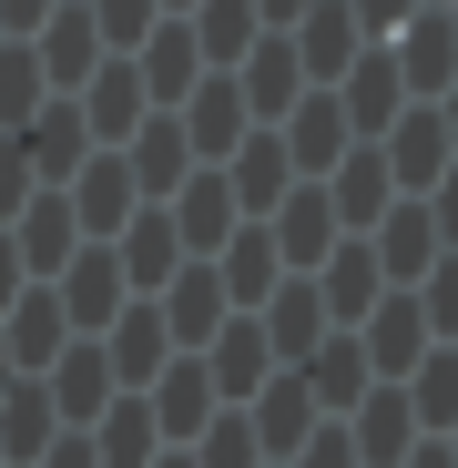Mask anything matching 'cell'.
<instances>
[{
  "instance_id": "obj_1",
  "label": "cell",
  "mask_w": 458,
  "mask_h": 468,
  "mask_svg": "<svg viewBox=\"0 0 458 468\" xmlns=\"http://www.w3.org/2000/svg\"><path fill=\"white\" fill-rule=\"evenodd\" d=\"M122 61H133V82H143V102H153V112H174V102H184V92L204 82V51H194L184 11H164V21H153V31H143V41H133Z\"/></svg>"
},
{
  "instance_id": "obj_2",
  "label": "cell",
  "mask_w": 458,
  "mask_h": 468,
  "mask_svg": "<svg viewBox=\"0 0 458 468\" xmlns=\"http://www.w3.org/2000/svg\"><path fill=\"white\" fill-rule=\"evenodd\" d=\"M326 92H336V112H346V133H357V143H377V133H388V122L408 112V82H398L388 41H367V51H357V61L336 71Z\"/></svg>"
},
{
  "instance_id": "obj_3",
  "label": "cell",
  "mask_w": 458,
  "mask_h": 468,
  "mask_svg": "<svg viewBox=\"0 0 458 468\" xmlns=\"http://www.w3.org/2000/svg\"><path fill=\"white\" fill-rule=\"evenodd\" d=\"M11 143H21L31 184H51V194H61L71 174L92 164V133H82V102H71V92H51V102H41V112H31V122L11 133Z\"/></svg>"
},
{
  "instance_id": "obj_4",
  "label": "cell",
  "mask_w": 458,
  "mask_h": 468,
  "mask_svg": "<svg viewBox=\"0 0 458 468\" xmlns=\"http://www.w3.org/2000/svg\"><path fill=\"white\" fill-rule=\"evenodd\" d=\"M214 265V285H224V305H235V316H255V305L285 285V255H275V234H265V214H245L235 234H224V245L204 255Z\"/></svg>"
},
{
  "instance_id": "obj_5",
  "label": "cell",
  "mask_w": 458,
  "mask_h": 468,
  "mask_svg": "<svg viewBox=\"0 0 458 468\" xmlns=\"http://www.w3.org/2000/svg\"><path fill=\"white\" fill-rule=\"evenodd\" d=\"M51 295H61V316H71V336H102L122 305H133V285H122V255L112 245H82L61 275H51Z\"/></svg>"
},
{
  "instance_id": "obj_6",
  "label": "cell",
  "mask_w": 458,
  "mask_h": 468,
  "mask_svg": "<svg viewBox=\"0 0 458 468\" xmlns=\"http://www.w3.org/2000/svg\"><path fill=\"white\" fill-rule=\"evenodd\" d=\"M133 398L153 408V438H164V448H194L204 428H214V377H204V356H174L164 377H153V387H133Z\"/></svg>"
},
{
  "instance_id": "obj_7",
  "label": "cell",
  "mask_w": 458,
  "mask_h": 468,
  "mask_svg": "<svg viewBox=\"0 0 458 468\" xmlns=\"http://www.w3.org/2000/svg\"><path fill=\"white\" fill-rule=\"evenodd\" d=\"M346 336L367 346V377H408V367H418V356L438 346V336H428V316H418V295H408V285H388V295H377V305H367V316L346 326Z\"/></svg>"
},
{
  "instance_id": "obj_8",
  "label": "cell",
  "mask_w": 458,
  "mask_h": 468,
  "mask_svg": "<svg viewBox=\"0 0 458 468\" xmlns=\"http://www.w3.org/2000/svg\"><path fill=\"white\" fill-rule=\"evenodd\" d=\"M336 428H346L357 468H398V458L418 448V408H408V387H398V377H377V387H367V398H357Z\"/></svg>"
},
{
  "instance_id": "obj_9",
  "label": "cell",
  "mask_w": 458,
  "mask_h": 468,
  "mask_svg": "<svg viewBox=\"0 0 458 468\" xmlns=\"http://www.w3.org/2000/svg\"><path fill=\"white\" fill-rule=\"evenodd\" d=\"M377 164H388V184H398V194H428V184L458 164V153H448V122H438V102H408L388 133H377Z\"/></svg>"
},
{
  "instance_id": "obj_10",
  "label": "cell",
  "mask_w": 458,
  "mask_h": 468,
  "mask_svg": "<svg viewBox=\"0 0 458 468\" xmlns=\"http://www.w3.org/2000/svg\"><path fill=\"white\" fill-rule=\"evenodd\" d=\"M61 204H71V224H82V245H112V234L143 214V194H133V164H122V153H92V164L61 184Z\"/></svg>"
},
{
  "instance_id": "obj_11",
  "label": "cell",
  "mask_w": 458,
  "mask_h": 468,
  "mask_svg": "<svg viewBox=\"0 0 458 468\" xmlns=\"http://www.w3.org/2000/svg\"><path fill=\"white\" fill-rule=\"evenodd\" d=\"M174 122H184V143H194V164H224V153L255 133V112H245V92H235V71H204V82L174 102Z\"/></svg>"
},
{
  "instance_id": "obj_12",
  "label": "cell",
  "mask_w": 458,
  "mask_h": 468,
  "mask_svg": "<svg viewBox=\"0 0 458 468\" xmlns=\"http://www.w3.org/2000/svg\"><path fill=\"white\" fill-rule=\"evenodd\" d=\"M0 234H11V255H21V275H31V285H51L71 255H82V224H71V204H61L51 184H41L11 224H0Z\"/></svg>"
},
{
  "instance_id": "obj_13",
  "label": "cell",
  "mask_w": 458,
  "mask_h": 468,
  "mask_svg": "<svg viewBox=\"0 0 458 468\" xmlns=\"http://www.w3.org/2000/svg\"><path fill=\"white\" fill-rule=\"evenodd\" d=\"M102 346V367H112V387H153V377H164L174 367V336H164V305H153V295H133L122 305V316L92 336Z\"/></svg>"
},
{
  "instance_id": "obj_14",
  "label": "cell",
  "mask_w": 458,
  "mask_h": 468,
  "mask_svg": "<svg viewBox=\"0 0 458 468\" xmlns=\"http://www.w3.org/2000/svg\"><path fill=\"white\" fill-rule=\"evenodd\" d=\"M41 398H51V418H61V428H92V418L122 398V387H112V367H102V346H92V336H71V346L41 367Z\"/></svg>"
},
{
  "instance_id": "obj_15",
  "label": "cell",
  "mask_w": 458,
  "mask_h": 468,
  "mask_svg": "<svg viewBox=\"0 0 458 468\" xmlns=\"http://www.w3.org/2000/svg\"><path fill=\"white\" fill-rule=\"evenodd\" d=\"M265 234H275L285 275H316V265L336 255V204H326V184H285V204L265 214Z\"/></svg>"
},
{
  "instance_id": "obj_16",
  "label": "cell",
  "mask_w": 458,
  "mask_h": 468,
  "mask_svg": "<svg viewBox=\"0 0 458 468\" xmlns=\"http://www.w3.org/2000/svg\"><path fill=\"white\" fill-rule=\"evenodd\" d=\"M316 418H326V408L305 398V377H295V367H275L255 398H245V428H255V448H265V458H295L305 438H316Z\"/></svg>"
},
{
  "instance_id": "obj_17",
  "label": "cell",
  "mask_w": 458,
  "mask_h": 468,
  "mask_svg": "<svg viewBox=\"0 0 458 468\" xmlns=\"http://www.w3.org/2000/svg\"><path fill=\"white\" fill-rule=\"evenodd\" d=\"M235 92H245V112H255V122H285V112L305 102V61H295V41H285V31H255V51L235 61Z\"/></svg>"
},
{
  "instance_id": "obj_18",
  "label": "cell",
  "mask_w": 458,
  "mask_h": 468,
  "mask_svg": "<svg viewBox=\"0 0 458 468\" xmlns=\"http://www.w3.org/2000/svg\"><path fill=\"white\" fill-rule=\"evenodd\" d=\"M31 61H41V82H51V92H82V82H92V61H112V51H102V31H92L82 0H61V11L31 31Z\"/></svg>"
},
{
  "instance_id": "obj_19",
  "label": "cell",
  "mask_w": 458,
  "mask_h": 468,
  "mask_svg": "<svg viewBox=\"0 0 458 468\" xmlns=\"http://www.w3.org/2000/svg\"><path fill=\"white\" fill-rule=\"evenodd\" d=\"M285 41H295V61H305V92H326L336 71L367 51V31L346 21V0H305V11L285 21Z\"/></svg>"
},
{
  "instance_id": "obj_20",
  "label": "cell",
  "mask_w": 458,
  "mask_h": 468,
  "mask_svg": "<svg viewBox=\"0 0 458 468\" xmlns=\"http://www.w3.org/2000/svg\"><path fill=\"white\" fill-rule=\"evenodd\" d=\"M71 102H82V133H92V153H122V143H133V122L153 112V102H143V82H133V61H122V51H112V61H92V82H82V92H71Z\"/></svg>"
},
{
  "instance_id": "obj_21",
  "label": "cell",
  "mask_w": 458,
  "mask_h": 468,
  "mask_svg": "<svg viewBox=\"0 0 458 468\" xmlns=\"http://www.w3.org/2000/svg\"><path fill=\"white\" fill-rule=\"evenodd\" d=\"M255 326H265V346H275V367H295V356H316L336 326H326V295H316V275H285L265 305H255Z\"/></svg>"
},
{
  "instance_id": "obj_22",
  "label": "cell",
  "mask_w": 458,
  "mask_h": 468,
  "mask_svg": "<svg viewBox=\"0 0 458 468\" xmlns=\"http://www.w3.org/2000/svg\"><path fill=\"white\" fill-rule=\"evenodd\" d=\"M275 143H285V164H295V184H316V174H336V153L357 143L346 133V112H336V92H305L285 122H265Z\"/></svg>"
},
{
  "instance_id": "obj_23",
  "label": "cell",
  "mask_w": 458,
  "mask_h": 468,
  "mask_svg": "<svg viewBox=\"0 0 458 468\" xmlns=\"http://www.w3.org/2000/svg\"><path fill=\"white\" fill-rule=\"evenodd\" d=\"M367 245H377V275H388V285H418V275H428V265L448 255V245H438V224H428V204H418V194H398L388 214H377V224H367Z\"/></svg>"
},
{
  "instance_id": "obj_24",
  "label": "cell",
  "mask_w": 458,
  "mask_h": 468,
  "mask_svg": "<svg viewBox=\"0 0 458 468\" xmlns=\"http://www.w3.org/2000/svg\"><path fill=\"white\" fill-rule=\"evenodd\" d=\"M204 377H214V398H224V408H245L255 387L275 377V346H265V326H255V316H224V326L204 336Z\"/></svg>"
},
{
  "instance_id": "obj_25",
  "label": "cell",
  "mask_w": 458,
  "mask_h": 468,
  "mask_svg": "<svg viewBox=\"0 0 458 468\" xmlns=\"http://www.w3.org/2000/svg\"><path fill=\"white\" fill-rule=\"evenodd\" d=\"M0 346H11V367H21V377H41V367L71 346V316H61V295H51V285H21L11 305H0Z\"/></svg>"
},
{
  "instance_id": "obj_26",
  "label": "cell",
  "mask_w": 458,
  "mask_h": 468,
  "mask_svg": "<svg viewBox=\"0 0 458 468\" xmlns=\"http://www.w3.org/2000/svg\"><path fill=\"white\" fill-rule=\"evenodd\" d=\"M153 305H164V336H174V356H204V336H214L224 316H235V305H224V285H214V265H204V255H194V265H174V285L153 295Z\"/></svg>"
},
{
  "instance_id": "obj_27",
  "label": "cell",
  "mask_w": 458,
  "mask_h": 468,
  "mask_svg": "<svg viewBox=\"0 0 458 468\" xmlns=\"http://www.w3.org/2000/svg\"><path fill=\"white\" fill-rule=\"evenodd\" d=\"M388 61H398L408 102H438V92L458 82V31H448V11H418V21L388 41Z\"/></svg>"
},
{
  "instance_id": "obj_28",
  "label": "cell",
  "mask_w": 458,
  "mask_h": 468,
  "mask_svg": "<svg viewBox=\"0 0 458 468\" xmlns=\"http://www.w3.org/2000/svg\"><path fill=\"white\" fill-rule=\"evenodd\" d=\"M112 255H122V285H133V295H164V285H174V265H194L164 204H143V214L112 234Z\"/></svg>"
},
{
  "instance_id": "obj_29",
  "label": "cell",
  "mask_w": 458,
  "mask_h": 468,
  "mask_svg": "<svg viewBox=\"0 0 458 468\" xmlns=\"http://www.w3.org/2000/svg\"><path fill=\"white\" fill-rule=\"evenodd\" d=\"M214 174H224V194H235V214H275V204H285V184H295V164H285V143H275L265 122H255V133H245L235 153H224Z\"/></svg>"
},
{
  "instance_id": "obj_30",
  "label": "cell",
  "mask_w": 458,
  "mask_h": 468,
  "mask_svg": "<svg viewBox=\"0 0 458 468\" xmlns=\"http://www.w3.org/2000/svg\"><path fill=\"white\" fill-rule=\"evenodd\" d=\"M316 184H326V204H336V234H367L377 214L398 204L388 164H377V143H346V153H336V174H316Z\"/></svg>"
},
{
  "instance_id": "obj_31",
  "label": "cell",
  "mask_w": 458,
  "mask_h": 468,
  "mask_svg": "<svg viewBox=\"0 0 458 468\" xmlns=\"http://www.w3.org/2000/svg\"><path fill=\"white\" fill-rule=\"evenodd\" d=\"M164 214H174V234H184V255H214L224 234H235L245 214H235V194H224V174L214 164H194L174 194H164Z\"/></svg>"
},
{
  "instance_id": "obj_32",
  "label": "cell",
  "mask_w": 458,
  "mask_h": 468,
  "mask_svg": "<svg viewBox=\"0 0 458 468\" xmlns=\"http://www.w3.org/2000/svg\"><path fill=\"white\" fill-rule=\"evenodd\" d=\"M122 164H133V194H143V204H164V194L194 174V143H184V122H174V112H143V122H133V143H122Z\"/></svg>"
},
{
  "instance_id": "obj_33",
  "label": "cell",
  "mask_w": 458,
  "mask_h": 468,
  "mask_svg": "<svg viewBox=\"0 0 458 468\" xmlns=\"http://www.w3.org/2000/svg\"><path fill=\"white\" fill-rule=\"evenodd\" d=\"M316 295H326V326H357L377 295H388V275H377V245L367 234H336V255L316 265Z\"/></svg>"
},
{
  "instance_id": "obj_34",
  "label": "cell",
  "mask_w": 458,
  "mask_h": 468,
  "mask_svg": "<svg viewBox=\"0 0 458 468\" xmlns=\"http://www.w3.org/2000/svg\"><path fill=\"white\" fill-rule=\"evenodd\" d=\"M295 377H305V398H316L326 418H346V408L367 398V387H377V377H367V346H357L346 326H336V336H326L316 356H295Z\"/></svg>"
},
{
  "instance_id": "obj_35",
  "label": "cell",
  "mask_w": 458,
  "mask_h": 468,
  "mask_svg": "<svg viewBox=\"0 0 458 468\" xmlns=\"http://www.w3.org/2000/svg\"><path fill=\"white\" fill-rule=\"evenodd\" d=\"M82 438H92V458H102V468H153V458H164V438H153V408L133 398V387H122V398H112Z\"/></svg>"
},
{
  "instance_id": "obj_36",
  "label": "cell",
  "mask_w": 458,
  "mask_h": 468,
  "mask_svg": "<svg viewBox=\"0 0 458 468\" xmlns=\"http://www.w3.org/2000/svg\"><path fill=\"white\" fill-rule=\"evenodd\" d=\"M184 31H194V51H204V71H235L245 51H255V0H194L184 11Z\"/></svg>"
},
{
  "instance_id": "obj_37",
  "label": "cell",
  "mask_w": 458,
  "mask_h": 468,
  "mask_svg": "<svg viewBox=\"0 0 458 468\" xmlns=\"http://www.w3.org/2000/svg\"><path fill=\"white\" fill-rule=\"evenodd\" d=\"M51 438H61V418H51V398H41V377H21L11 398H0V468H31Z\"/></svg>"
},
{
  "instance_id": "obj_38",
  "label": "cell",
  "mask_w": 458,
  "mask_h": 468,
  "mask_svg": "<svg viewBox=\"0 0 458 468\" xmlns=\"http://www.w3.org/2000/svg\"><path fill=\"white\" fill-rule=\"evenodd\" d=\"M398 387H408V408H418V438H448L458 428V346H428Z\"/></svg>"
},
{
  "instance_id": "obj_39",
  "label": "cell",
  "mask_w": 458,
  "mask_h": 468,
  "mask_svg": "<svg viewBox=\"0 0 458 468\" xmlns=\"http://www.w3.org/2000/svg\"><path fill=\"white\" fill-rule=\"evenodd\" d=\"M51 102V82H41V61H31V41H0V133H21L31 112Z\"/></svg>"
},
{
  "instance_id": "obj_40",
  "label": "cell",
  "mask_w": 458,
  "mask_h": 468,
  "mask_svg": "<svg viewBox=\"0 0 458 468\" xmlns=\"http://www.w3.org/2000/svg\"><path fill=\"white\" fill-rule=\"evenodd\" d=\"M194 468H265V448H255L245 408H214V428L194 438Z\"/></svg>"
},
{
  "instance_id": "obj_41",
  "label": "cell",
  "mask_w": 458,
  "mask_h": 468,
  "mask_svg": "<svg viewBox=\"0 0 458 468\" xmlns=\"http://www.w3.org/2000/svg\"><path fill=\"white\" fill-rule=\"evenodd\" d=\"M408 295H418L428 336H438V346H458V255H438V265H428V275H418Z\"/></svg>"
},
{
  "instance_id": "obj_42",
  "label": "cell",
  "mask_w": 458,
  "mask_h": 468,
  "mask_svg": "<svg viewBox=\"0 0 458 468\" xmlns=\"http://www.w3.org/2000/svg\"><path fill=\"white\" fill-rule=\"evenodd\" d=\"M92 11V31H102V51H133L153 21H164V0H82Z\"/></svg>"
},
{
  "instance_id": "obj_43",
  "label": "cell",
  "mask_w": 458,
  "mask_h": 468,
  "mask_svg": "<svg viewBox=\"0 0 458 468\" xmlns=\"http://www.w3.org/2000/svg\"><path fill=\"white\" fill-rule=\"evenodd\" d=\"M346 21H357L367 41H398V31L418 21V0H346Z\"/></svg>"
},
{
  "instance_id": "obj_44",
  "label": "cell",
  "mask_w": 458,
  "mask_h": 468,
  "mask_svg": "<svg viewBox=\"0 0 458 468\" xmlns=\"http://www.w3.org/2000/svg\"><path fill=\"white\" fill-rule=\"evenodd\" d=\"M285 468H357V448H346V428H336V418H316V438H305Z\"/></svg>"
},
{
  "instance_id": "obj_45",
  "label": "cell",
  "mask_w": 458,
  "mask_h": 468,
  "mask_svg": "<svg viewBox=\"0 0 458 468\" xmlns=\"http://www.w3.org/2000/svg\"><path fill=\"white\" fill-rule=\"evenodd\" d=\"M31 194H41V184H31V164H21V143L0 133V224H11V214H21Z\"/></svg>"
},
{
  "instance_id": "obj_46",
  "label": "cell",
  "mask_w": 458,
  "mask_h": 468,
  "mask_svg": "<svg viewBox=\"0 0 458 468\" xmlns=\"http://www.w3.org/2000/svg\"><path fill=\"white\" fill-rule=\"evenodd\" d=\"M418 204H428V224H438V245L458 255V164H448V174H438V184H428Z\"/></svg>"
},
{
  "instance_id": "obj_47",
  "label": "cell",
  "mask_w": 458,
  "mask_h": 468,
  "mask_svg": "<svg viewBox=\"0 0 458 468\" xmlns=\"http://www.w3.org/2000/svg\"><path fill=\"white\" fill-rule=\"evenodd\" d=\"M51 11H61V0H0V41H31Z\"/></svg>"
},
{
  "instance_id": "obj_48",
  "label": "cell",
  "mask_w": 458,
  "mask_h": 468,
  "mask_svg": "<svg viewBox=\"0 0 458 468\" xmlns=\"http://www.w3.org/2000/svg\"><path fill=\"white\" fill-rule=\"evenodd\" d=\"M31 468H102V458H92V438H82V428H61V438H51Z\"/></svg>"
},
{
  "instance_id": "obj_49",
  "label": "cell",
  "mask_w": 458,
  "mask_h": 468,
  "mask_svg": "<svg viewBox=\"0 0 458 468\" xmlns=\"http://www.w3.org/2000/svg\"><path fill=\"white\" fill-rule=\"evenodd\" d=\"M398 468H458V458H448V438H418V448H408Z\"/></svg>"
},
{
  "instance_id": "obj_50",
  "label": "cell",
  "mask_w": 458,
  "mask_h": 468,
  "mask_svg": "<svg viewBox=\"0 0 458 468\" xmlns=\"http://www.w3.org/2000/svg\"><path fill=\"white\" fill-rule=\"evenodd\" d=\"M21 285H31V275H21V255H11V234H0V305H11Z\"/></svg>"
},
{
  "instance_id": "obj_51",
  "label": "cell",
  "mask_w": 458,
  "mask_h": 468,
  "mask_svg": "<svg viewBox=\"0 0 458 468\" xmlns=\"http://www.w3.org/2000/svg\"><path fill=\"white\" fill-rule=\"evenodd\" d=\"M295 11H305V0H255V21H265V31H285Z\"/></svg>"
},
{
  "instance_id": "obj_52",
  "label": "cell",
  "mask_w": 458,
  "mask_h": 468,
  "mask_svg": "<svg viewBox=\"0 0 458 468\" xmlns=\"http://www.w3.org/2000/svg\"><path fill=\"white\" fill-rule=\"evenodd\" d=\"M438 122H448V153H458V82L438 92Z\"/></svg>"
},
{
  "instance_id": "obj_53",
  "label": "cell",
  "mask_w": 458,
  "mask_h": 468,
  "mask_svg": "<svg viewBox=\"0 0 458 468\" xmlns=\"http://www.w3.org/2000/svg\"><path fill=\"white\" fill-rule=\"evenodd\" d=\"M11 387H21V367H11V346H0V398H11Z\"/></svg>"
},
{
  "instance_id": "obj_54",
  "label": "cell",
  "mask_w": 458,
  "mask_h": 468,
  "mask_svg": "<svg viewBox=\"0 0 458 468\" xmlns=\"http://www.w3.org/2000/svg\"><path fill=\"white\" fill-rule=\"evenodd\" d=\"M153 468H194V448H164V458H153Z\"/></svg>"
},
{
  "instance_id": "obj_55",
  "label": "cell",
  "mask_w": 458,
  "mask_h": 468,
  "mask_svg": "<svg viewBox=\"0 0 458 468\" xmlns=\"http://www.w3.org/2000/svg\"><path fill=\"white\" fill-rule=\"evenodd\" d=\"M164 11H194V0H164Z\"/></svg>"
},
{
  "instance_id": "obj_56",
  "label": "cell",
  "mask_w": 458,
  "mask_h": 468,
  "mask_svg": "<svg viewBox=\"0 0 458 468\" xmlns=\"http://www.w3.org/2000/svg\"><path fill=\"white\" fill-rule=\"evenodd\" d=\"M418 11H448V0H418Z\"/></svg>"
},
{
  "instance_id": "obj_57",
  "label": "cell",
  "mask_w": 458,
  "mask_h": 468,
  "mask_svg": "<svg viewBox=\"0 0 458 468\" xmlns=\"http://www.w3.org/2000/svg\"><path fill=\"white\" fill-rule=\"evenodd\" d=\"M448 31H458V0H448Z\"/></svg>"
},
{
  "instance_id": "obj_58",
  "label": "cell",
  "mask_w": 458,
  "mask_h": 468,
  "mask_svg": "<svg viewBox=\"0 0 458 468\" xmlns=\"http://www.w3.org/2000/svg\"><path fill=\"white\" fill-rule=\"evenodd\" d=\"M448 458H458V428H448Z\"/></svg>"
},
{
  "instance_id": "obj_59",
  "label": "cell",
  "mask_w": 458,
  "mask_h": 468,
  "mask_svg": "<svg viewBox=\"0 0 458 468\" xmlns=\"http://www.w3.org/2000/svg\"><path fill=\"white\" fill-rule=\"evenodd\" d=\"M265 468H285V458H265Z\"/></svg>"
}]
</instances>
